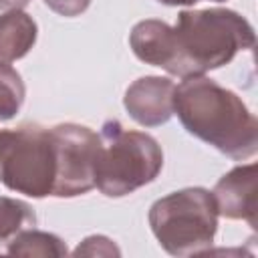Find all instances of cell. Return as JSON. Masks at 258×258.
<instances>
[{"mask_svg":"<svg viewBox=\"0 0 258 258\" xmlns=\"http://www.w3.org/2000/svg\"><path fill=\"white\" fill-rule=\"evenodd\" d=\"M173 113L189 135L232 159H248L258 151L256 117L234 91L204 75L175 85Z\"/></svg>","mask_w":258,"mask_h":258,"instance_id":"cell-1","label":"cell"},{"mask_svg":"<svg viewBox=\"0 0 258 258\" xmlns=\"http://www.w3.org/2000/svg\"><path fill=\"white\" fill-rule=\"evenodd\" d=\"M254 28L230 8L183 10L171 26L165 71L179 79L200 77L228 64L240 50L254 46Z\"/></svg>","mask_w":258,"mask_h":258,"instance_id":"cell-2","label":"cell"},{"mask_svg":"<svg viewBox=\"0 0 258 258\" xmlns=\"http://www.w3.org/2000/svg\"><path fill=\"white\" fill-rule=\"evenodd\" d=\"M95 187L107 198H123L151 183L163 167L161 145L143 131L125 129L117 119L101 127Z\"/></svg>","mask_w":258,"mask_h":258,"instance_id":"cell-3","label":"cell"},{"mask_svg":"<svg viewBox=\"0 0 258 258\" xmlns=\"http://www.w3.org/2000/svg\"><path fill=\"white\" fill-rule=\"evenodd\" d=\"M147 218L159 246L171 256L208 252L218 232V208L206 187H183L155 200Z\"/></svg>","mask_w":258,"mask_h":258,"instance_id":"cell-4","label":"cell"},{"mask_svg":"<svg viewBox=\"0 0 258 258\" xmlns=\"http://www.w3.org/2000/svg\"><path fill=\"white\" fill-rule=\"evenodd\" d=\"M54 173V147L46 127L22 125L10 131L0 161V181L8 189L36 200L52 196Z\"/></svg>","mask_w":258,"mask_h":258,"instance_id":"cell-5","label":"cell"},{"mask_svg":"<svg viewBox=\"0 0 258 258\" xmlns=\"http://www.w3.org/2000/svg\"><path fill=\"white\" fill-rule=\"evenodd\" d=\"M54 147V198H77L95 187L101 137L79 123H60L48 129Z\"/></svg>","mask_w":258,"mask_h":258,"instance_id":"cell-6","label":"cell"},{"mask_svg":"<svg viewBox=\"0 0 258 258\" xmlns=\"http://www.w3.org/2000/svg\"><path fill=\"white\" fill-rule=\"evenodd\" d=\"M175 83L167 77L147 75L133 81L123 97V105L133 121L143 127H157L173 115Z\"/></svg>","mask_w":258,"mask_h":258,"instance_id":"cell-7","label":"cell"},{"mask_svg":"<svg viewBox=\"0 0 258 258\" xmlns=\"http://www.w3.org/2000/svg\"><path fill=\"white\" fill-rule=\"evenodd\" d=\"M256 163L238 165L222 175L212 191L218 216L244 220L256 228Z\"/></svg>","mask_w":258,"mask_h":258,"instance_id":"cell-8","label":"cell"},{"mask_svg":"<svg viewBox=\"0 0 258 258\" xmlns=\"http://www.w3.org/2000/svg\"><path fill=\"white\" fill-rule=\"evenodd\" d=\"M169 42H171V26L155 18H145L137 22L129 34V46L133 54L141 62L159 67L163 71L169 60Z\"/></svg>","mask_w":258,"mask_h":258,"instance_id":"cell-9","label":"cell"},{"mask_svg":"<svg viewBox=\"0 0 258 258\" xmlns=\"http://www.w3.org/2000/svg\"><path fill=\"white\" fill-rule=\"evenodd\" d=\"M38 26L24 10L14 8L0 14V62H14L34 46Z\"/></svg>","mask_w":258,"mask_h":258,"instance_id":"cell-10","label":"cell"},{"mask_svg":"<svg viewBox=\"0 0 258 258\" xmlns=\"http://www.w3.org/2000/svg\"><path fill=\"white\" fill-rule=\"evenodd\" d=\"M10 256H40V258H60L69 254L62 238L50 232H42L36 228H26L18 232L12 240H8Z\"/></svg>","mask_w":258,"mask_h":258,"instance_id":"cell-11","label":"cell"},{"mask_svg":"<svg viewBox=\"0 0 258 258\" xmlns=\"http://www.w3.org/2000/svg\"><path fill=\"white\" fill-rule=\"evenodd\" d=\"M36 226V214L30 204L0 196V242L12 240L18 232Z\"/></svg>","mask_w":258,"mask_h":258,"instance_id":"cell-12","label":"cell"},{"mask_svg":"<svg viewBox=\"0 0 258 258\" xmlns=\"http://www.w3.org/2000/svg\"><path fill=\"white\" fill-rule=\"evenodd\" d=\"M24 95L26 89L18 71L6 62H0V121L16 117L24 103Z\"/></svg>","mask_w":258,"mask_h":258,"instance_id":"cell-13","label":"cell"},{"mask_svg":"<svg viewBox=\"0 0 258 258\" xmlns=\"http://www.w3.org/2000/svg\"><path fill=\"white\" fill-rule=\"evenodd\" d=\"M75 256H119L121 250L107 236H89L73 252Z\"/></svg>","mask_w":258,"mask_h":258,"instance_id":"cell-14","label":"cell"},{"mask_svg":"<svg viewBox=\"0 0 258 258\" xmlns=\"http://www.w3.org/2000/svg\"><path fill=\"white\" fill-rule=\"evenodd\" d=\"M44 4L52 12H56L60 16H67V18H73V16L83 14L89 8L91 0H44Z\"/></svg>","mask_w":258,"mask_h":258,"instance_id":"cell-15","label":"cell"},{"mask_svg":"<svg viewBox=\"0 0 258 258\" xmlns=\"http://www.w3.org/2000/svg\"><path fill=\"white\" fill-rule=\"evenodd\" d=\"M30 0H0V10H14V8H24Z\"/></svg>","mask_w":258,"mask_h":258,"instance_id":"cell-16","label":"cell"},{"mask_svg":"<svg viewBox=\"0 0 258 258\" xmlns=\"http://www.w3.org/2000/svg\"><path fill=\"white\" fill-rule=\"evenodd\" d=\"M157 2H161L165 6H191L200 0H157ZM210 2H224V0H210Z\"/></svg>","mask_w":258,"mask_h":258,"instance_id":"cell-17","label":"cell"},{"mask_svg":"<svg viewBox=\"0 0 258 258\" xmlns=\"http://www.w3.org/2000/svg\"><path fill=\"white\" fill-rule=\"evenodd\" d=\"M8 137H10V131L8 129H0V161H2V153H4V147H6Z\"/></svg>","mask_w":258,"mask_h":258,"instance_id":"cell-18","label":"cell"}]
</instances>
